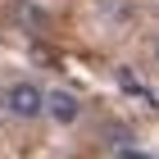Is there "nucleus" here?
I'll return each instance as SVG.
<instances>
[{
    "label": "nucleus",
    "mask_w": 159,
    "mask_h": 159,
    "mask_svg": "<svg viewBox=\"0 0 159 159\" xmlns=\"http://www.w3.org/2000/svg\"><path fill=\"white\" fill-rule=\"evenodd\" d=\"M0 105H5V114H9V118L32 123V118H41V114H46V91H41L37 82H9L5 91H0Z\"/></svg>",
    "instance_id": "obj_1"
},
{
    "label": "nucleus",
    "mask_w": 159,
    "mask_h": 159,
    "mask_svg": "<svg viewBox=\"0 0 159 159\" xmlns=\"http://www.w3.org/2000/svg\"><path fill=\"white\" fill-rule=\"evenodd\" d=\"M46 114H50L55 123H64V127H68V123L82 118V100H77L73 91H64V86H59V91H46Z\"/></svg>",
    "instance_id": "obj_2"
},
{
    "label": "nucleus",
    "mask_w": 159,
    "mask_h": 159,
    "mask_svg": "<svg viewBox=\"0 0 159 159\" xmlns=\"http://www.w3.org/2000/svg\"><path fill=\"white\" fill-rule=\"evenodd\" d=\"M14 23L23 27V32H32V37H37V32H46V14H41L37 5L18 0V5H14Z\"/></svg>",
    "instance_id": "obj_3"
},
{
    "label": "nucleus",
    "mask_w": 159,
    "mask_h": 159,
    "mask_svg": "<svg viewBox=\"0 0 159 159\" xmlns=\"http://www.w3.org/2000/svg\"><path fill=\"white\" fill-rule=\"evenodd\" d=\"M118 159H155V155H146V150H123Z\"/></svg>",
    "instance_id": "obj_4"
}]
</instances>
